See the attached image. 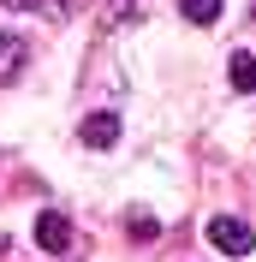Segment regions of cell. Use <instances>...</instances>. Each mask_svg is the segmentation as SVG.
<instances>
[{
	"label": "cell",
	"mask_w": 256,
	"mask_h": 262,
	"mask_svg": "<svg viewBox=\"0 0 256 262\" xmlns=\"http://www.w3.org/2000/svg\"><path fill=\"white\" fill-rule=\"evenodd\" d=\"M125 232L137 238V245H149V238H161V232H155V214H149V209H131V214H125Z\"/></svg>",
	"instance_id": "6"
},
{
	"label": "cell",
	"mask_w": 256,
	"mask_h": 262,
	"mask_svg": "<svg viewBox=\"0 0 256 262\" xmlns=\"http://www.w3.org/2000/svg\"><path fill=\"white\" fill-rule=\"evenodd\" d=\"M78 137H83L90 149H113V143H119V119H113V114H90V119L78 125Z\"/></svg>",
	"instance_id": "3"
},
{
	"label": "cell",
	"mask_w": 256,
	"mask_h": 262,
	"mask_svg": "<svg viewBox=\"0 0 256 262\" xmlns=\"http://www.w3.org/2000/svg\"><path fill=\"white\" fill-rule=\"evenodd\" d=\"M232 90H256V54H232Z\"/></svg>",
	"instance_id": "8"
},
{
	"label": "cell",
	"mask_w": 256,
	"mask_h": 262,
	"mask_svg": "<svg viewBox=\"0 0 256 262\" xmlns=\"http://www.w3.org/2000/svg\"><path fill=\"white\" fill-rule=\"evenodd\" d=\"M208 245L221 250V256H250V250H256V232L244 227L239 214H215V221H208Z\"/></svg>",
	"instance_id": "1"
},
{
	"label": "cell",
	"mask_w": 256,
	"mask_h": 262,
	"mask_svg": "<svg viewBox=\"0 0 256 262\" xmlns=\"http://www.w3.org/2000/svg\"><path fill=\"white\" fill-rule=\"evenodd\" d=\"M0 6H18V12H42V18H72L83 12L90 0H0Z\"/></svg>",
	"instance_id": "4"
},
{
	"label": "cell",
	"mask_w": 256,
	"mask_h": 262,
	"mask_svg": "<svg viewBox=\"0 0 256 262\" xmlns=\"http://www.w3.org/2000/svg\"><path fill=\"white\" fill-rule=\"evenodd\" d=\"M36 245L54 250V256H66V250H72V221H66L60 209H42L36 214Z\"/></svg>",
	"instance_id": "2"
},
{
	"label": "cell",
	"mask_w": 256,
	"mask_h": 262,
	"mask_svg": "<svg viewBox=\"0 0 256 262\" xmlns=\"http://www.w3.org/2000/svg\"><path fill=\"white\" fill-rule=\"evenodd\" d=\"M179 12L191 18V24H215L221 18V0H179Z\"/></svg>",
	"instance_id": "7"
},
{
	"label": "cell",
	"mask_w": 256,
	"mask_h": 262,
	"mask_svg": "<svg viewBox=\"0 0 256 262\" xmlns=\"http://www.w3.org/2000/svg\"><path fill=\"white\" fill-rule=\"evenodd\" d=\"M18 66H24V42H18L12 30H0V83L18 78Z\"/></svg>",
	"instance_id": "5"
}]
</instances>
